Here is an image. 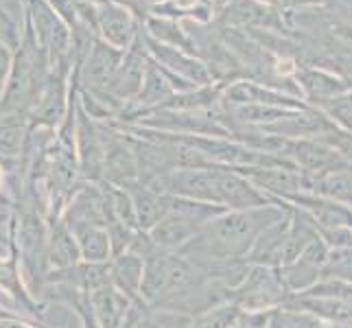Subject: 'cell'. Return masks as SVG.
Instances as JSON below:
<instances>
[{"label": "cell", "mask_w": 352, "mask_h": 328, "mask_svg": "<svg viewBox=\"0 0 352 328\" xmlns=\"http://www.w3.org/2000/svg\"><path fill=\"white\" fill-rule=\"evenodd\" d=\"M289 296L280 267L252 265L243 283L230 291V302L243 311H274L280 309Z\"/></svg>", "instance_id": "6da1fadb"}, {"label": "cell", "mask_w": 352, "mask_h": 328, "mask_svg": "<svg viewBox=\"0 0 352 328\" xmlns=\"http://www.w3.org/2000/svg\"><path fill=\"white\" fill-rule=\"evenodd\" d=\"M125 53L127 51H120V48L107 44L105 40L96 38L88 55L83 57V62L75 66L79 90L90 94H103L110 86L120 62H123Z\"/></svg>", "instance_id": "7a4b0ae2"}, {"label": "cell", "mask_w": 352, "mask_h": 328, "mask_svg": "<svg viewBox=\"0 0 352 328\" xmlns=\"http://www.w3.org/2000/svg\"><path fill=\"white\" fill-rule=\"evenodd\" d=\"M96 27H99L101 40L120 51H129L133 42L138 40L142 20L136 11L120 0H103L96 5Z\"/></svg>", "instance_id": "3957f363"}, {"label": "cell", "mask_w": 352, "mask_h": 328, "mask_svg": "<svg viewBox=\"0 0 352 328\" xmlns=\"http://www.w3.org/2000/svg\"><path fill=\"white\" fill-rule=\"evenodd\" d=\"M75 142H77V160L79 175L90 184H103V140L101 129L94 123V118L79 103L77 88V120H75Z\"/></svg>", "instance_id": "277c9868"}, {"label": "cell", "mask_w": 352, "mask_h": 328, "mask_svg": "<svg viewBox=\"0 0 352 328\" xmlns=\"http://www.w3.org/2000/svg\"><path fill=\"white\" fill-rule=\"evenodd\" d=\"M144 72H147V53H144V48L140 44V33H138V40L133 42V46L125 53L123 62H120L118 70L114 72V77L110 81V86H107L103 94L110 96L120 107L129 105L142 88Z\"/></svg>", "instance_id": "5b68a950"}, {"label": "cell", "mask_w": 352, "mask_h": 328, "mask_svg": "<svg viewBox=\"0 0 352 328\" xmlns=\"http://www.w3.org/2000/svg\"><path fill=\"white\" fill-rule=\"evenodd\" d=\"M120 188H125L129 193V197L133 201V208H136L138 228L142 230V232H149L151 228H155L166 215H171V210H173L175 197L168 195V193L157 190L149 184H142V182H129V184L120 186Z\"/></svg>", "instance_id": "8992f818"}, {"label": "cell", "mask_w": 352, "mask_h": 328, "mask_svg": "<svg viewBox=\"0 0 352 328\" xmlns=\"http://www.w3.org/2000/svg\"><path fill=\"white\" fill-rule=\"evenodd\" d=\"M62 215H48V265L55 270L83 261L79 243Z\"/></svg>", "instance_id": "52a82bcc"}, {"label": "cell", "mask_w": 352, "mask_h": 328, "mask_svg": "<svg viewBox=\"0 0 352 328\" xmlns=\"http://www.w3.org/2000/svg\"><path fill=\"white\" fill-rule=\"evenodd\" d=\"M110 274H112V285L127 296L133 305L147 307V302L142 300L140 289H142V278H144V259L133 252L118 254L110 261Z\"/></svg>", "instance_id": "ba28073f"}, {"label": "cell", "mask_w": 352, "mask_h": 328, "mask_svg": "<svg viewBox=\"0 0 352 328\" xmlns=\"http://www.w3.org/2000/svg\"><path fill=\"white\" fill-rule=\"evenodd\" d=\"M90 302L101 328H123L127 313L133 305L114 285H105L90 291Z\"/></svg>", "instance_id": "9c48e42d"}, {"label": "cell", "mask_w": 352, "mask_h": 328, "mask_svg": "<svg viewBox=\"0 0 352 328\" xmlns=\"http://www.w3.org/2000/svg\"><path fill=\"white\" fill-rule=\"evenodd\" d=\"M29 136V116L20 112L0 114V164L5 168L22 155ZM9 171V168H7Z\"/></svg>", "instance_id": "30bf717a"}, {"label": "cell", "mask_w": 352, "mask_h": 328, "mask_svg": "<svg viewBox=\"0 0 352 328\" xmlns=\"http://www.w3.org/2000/svg\"><path fill=\"white\" fill-rule=\"evenodd\" d=\"M9 250H11L9 259H0V287H3L9 296H14L24 309L38 313L42 307L35 305L31 294H29L27 289H24V283H22V278H20V267H18L20 252H18V245H16V217H14V234H11Z\"/></svg>", "instance_id": "8fae6325"}, {"label": "cell", "mask_w": 352, "mask_h": 328, "mask_svg": "<svg viewBox=\"0 0 352 328\" xmlns=\"http://www.w3.org/2000/svg\"><path fill=\"white\" fill-rule=\"evenodd\" d=\"M70 230L79 243L83 261H90V263H107L110 261L112 239H110V232H107L105 226L79 223V226H72Z\"/></svg>", "instance_id": "7c38bea8"}, {"label": "cell", "mask_w": 352, "mask_h": 328, "mask_svg": "<svg viewBox=\"0 0 352 328\" xmlns=\"http://www.w3.org/2000/svg\"><path fill=\"white\" fill-rule=\"evenodd\" d=\"M142 27H144V33H147L149 38L195 55V46H192L190 35H188V31H184V24H182L179 20L162 18V16H144Z\"/></svg>", "instance_id": "4fadbf2b"}, {"label": "cell", "mask_w": 352, "mask_h": 328, "mask_svg": "<svg viewBox=\"0 0 352 328\" xmlns=\"http://www.w3.org/2000/svg\"><path fill=\"white\" fill-rule=\"evenodd\" d=\"M267 328H324V324H322V320L313 318L311 313L280 307V309L272 311L270 326Z\"/></svg>", "instance_id": "5bb4252c"}, {"label": "cell", "mask_w": 352, "mask_h": 328, "mask_svg": "<svg viewBox=\"0 0 352 328\" xmlns=\"http://www.w3.org/2000/svg\"><path fill=\"white\" fill-rule=\"evenodd\" d=\"M324 276L333 278V281L352 283V248L331 250V256L324 267Z\"/></svg>", "instance_id": "9a60e30c"}, {"label": "cell", "mask_w": 352, "mask_h": 328, "mask_svg": "<svg viewBox=\"0 0 352 328\" xmlns=\"http://www.w3.org/2000/svg\"><path fill=\"white\" fill-rule=\"evenodd\" d=\"M14 53L16 51L3 38V33H0V101H3V96H5L7 83L11 77V68H14Z\"/></svg>", "instance_id": "2e32d148"}, {"label": "cell", "mask_w": 352, "mask_h": 328, "mask_svg": "<svg viewBox=\"0 0 352 328\" xmlns=\"http://www.w3.org/2000/svg\"><path fill=\"white\" fill-rule=\"evenodd\" d=\"M0 328H38V326H31L27 322H22L20 315L0 309Z\"/></svg>", "instance_id": "e0dca14e"}, {"label": "cell", "mask_w": 352, "mask_h": 328, "mask_svg": "<svg viewBox=\"0 0 352 328\" xmlns=\"http://www.w3.org/2000/svg\"><path fill=\"white\" fill-rule=\"evenodd\" d=\"M11 234H14V217L0 215V243H11Z\"/></svg>", "instance_id": "ac0fdd59"}, {"label": "cell", "mask_w": 352, "mask_h": 328, "mask_svg": "<svg viewBox=\"0 0 352 328\" xmlns=\"http://www.w3.org/2000/svg\"><path fill=\"white\" fill-rule=\"evenodd\" d=\"M133 328H164V326L153 318V313H151V309H149L147 315H144V318H142L136 326H133Z\"/></svg>", "instance_id": "d6986e66"}, {"label": "cell", "mask_w": 352, "mask_h": 328, "mask_svg": "<svg viewBox=\"0 0 352 328\" xmlns=\"http://www.w3.org/2000/svg\"><path fill=\"white\" fill-rule=\"evenodd\" d=\"M261 5H267V7H274V9H283V0H258Z\"/></svg>", "instance_id": "ffe728a7"}, {"label": "cell", "mask_w": 352, "mask_h": 328, "mask_svg": "<svg viewBox=\"0 0 352 328\" xmlns=\"http://www.w3.org/2000/svg\"><path fill=\"white\" fill-rule=\"evenodd\" d=\"M120 3H125V5H129L133 11H136V14H138V0H120ZM140 16V14H138Z\"/></svg>", "instance_id": "44dd1931"}, {"label": "cell", "mask_w": 352, "mask_h": 328, "mask_svg": "<svg viewBox=\"0 0 352 328\" xmlns=\"http://www.w3.org/2000/svg\"><path fill=\"white\" fill-rule=\"evenodd\" d=\"M342 5H344L346 9H350V11H352V0H342Z\"/></svg>", "instance_id": "7402d4cb"}, {"label": "cell", "mask_w": 352, "mask_h": 328, "mask_svg": "<svg viewBox=\"0 0 352 328\" xmlns=\"http://www.w3.org/2000/svg\"><path fill=\"white\" fill-rule=\"evenodd\" d=\"M350 328H352V322H350Z\"/></svg>", "instance_id": "603a6c76"}]
</instances>
